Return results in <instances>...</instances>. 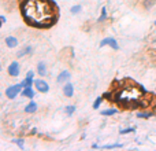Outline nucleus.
I'll list each match as a JSON object with an SVG mask.
<instances>
[{
  "instance_id": "obj_13",
  "label": "nucleus",
  "mask_w": 156,
  "mask_h": 151,
  "mask_svg": "<svg viewBox=\"0 0 156 151\" xmlns=\"http://www.w3.org/2000/svg\"><path fill=\"white\" fill-rule=\"evenodd\" d=\"M118 113L116 109H108V110H103L101 111V116H105V117H110V116H115Z\"/></svg>"
},
{
  "instance_id": "obj_20",
  "label": "nucleus",
  "mask_w": 156,
  "mask_h": 151,
  "mask_svg": "<svg viewBox=\"0 0 156 151\" xmlns=\"http://www.w3.org/2000/svg\"><path fill=\"white\" fill-rule=\"evenodd\" d=\"M122 147V144H107V146H103V149H119Z\"/></svg>"
},
{
  "instance_id": "obj_3",
  "label": "nucleus",
  "mask_w": 156,
  "mask_h": 151,
  "mask_svg": "<svg viewBox=\"0 0 156 151\" xmlns=\"http://www.w3.org/2000/svg\"><path fill=\"white\" fill-rule=\"evenodd\" d=\"M104 46H110L112 50H119V46H118V41L115 40L114 37H105L100 41V47H104Z\"/></svg>"
},
{
  "instance_id": "obj_18",
  "label": "nucleus",
  "mask_w": 156,
  "mask_h": 151,
  "mask_svg": "<svg viewBox=\"0 0 156 151\" xmlns=\"http://www.w3.org/2000/svg\"><path fill=\"white\" fill-rule=\"evenodd\" d=\"M137 117L138 118H149L152 117V113H137Z\"/></svg>"
},
{
  "instance_id": "obj_4",
  "label": "nucleus",
  "mask_w": 156,
  "mask_h": 151,
  "mask_svg": "<svg viewBox=\"0 0 156 151\" xmlns=\"http://www.w3.org/2000/svg\"><path fill=\"white\" fill-rule=\"evenodd\" d=\"M70 78H71L70 72H69V70H65V72H62V73L58 76L56 81H58L59 84H66V83H69V81H70Z\"/></svg>"
},
{
  "instance_id": "obj_10",
  "label": "nucleus",
  "mask_w": 156,
  "mask_h": 151,
  "mask_svg": "<svg viewBox=\"0 0 156 151\" xmlns=\"http://www.w3.org/2000/svg\"><path fill=\"white\" fill-rule=\"evenodd\" d=\"M37 73L41 76V77H44V76H47V66L44 62H40L37 65Z\"/></svg>"
},
{
  "instance_id": "obj_8",
  "label": "nucleus",
  "mask_w": 156,
  "mask_h": 151,
  "mask_svg": "<svg viewBox=\"0 0 156 151\" xmlns=\"http://www.w3.org/2000/svg\"><path fill=\"white\" fill-rule=\"evenodd\" d=\"M5 44H7L10 48H14V47L18 46V39L14 37V36H8V37L5 39Z\"/></svg>"
},
{
  "instance_id": "obj_14",
  "label": "nucleus",
  "mask_w": 156,
  "mask_h": 151,
  "mask_svg": "<svg viewBox=\"0 0 156 151\" xmlns=\"http://www.w3.org/2000/svg\"><path fill=\"white\" fill-rule=\"evenodd\" d=\"M81 11H82V6L77 4V6H73V7H71L70 13H71V14H80Z\"/></svg>"
},
{
  "instance_id": "obj_9",
  "label": "nucleus",
  "mask_w": 156,
  "mask_h": 151,
  "mask_svg": "<svg viewBox=\"0 0 156 151\" xmlns=\"http://www.w3.org/2000/svg\"><path fill=\"white\" fill-rule=\"evenodd\" d=\"M36 111H37V103H36V102H30L29 105L25 107V113H27V114L36 113Z\"/></svg>"
},
{
  "instance_id": "obj_22",
  "label": "nucleus",
  "mask_w": 156,
  "mask_h": 151,
  "mask_svg": "<svg viewBox=\"0 0 156 151\" xmlns=\"http://www.w3.org/2000/svg\"><path fill=\"white\" fill-rule=\"evenodd\" d=\"M152 4H154V0H148V2L144 3V6H145V7H149V6H152Z\"/></svg>"
},
{
  "instance_id": "obj_16",
  "label": "nucleus",
  "mask_w": 156,
  "mask_h": 151,
  "mask_svg": "<svg viewBox=\"0 0 156 151\" xmlns=\"http://www.w3.org/2000/svg\"><path fill=\"white\" fill-rule=\"evenodd\" d=\"M105 18H107V8L103 7L101 8V15H100V18H99V22H103Z\"/></svg>"
},
{
  "instance_id": "obj_25",
  "label": "nucleus",
  "mask_w": 156,
  "mask_h": 151,
  "mask_svg": "<svg viewBox=\"0 0 156 151\" xmlns=\"http://www.w3.org/2000/svg\"><path fill=\"white\" fill-rule=\"evenodd\" d=\"M155 26H156V21H155Z\"/></svg>"
},
{
  "instance_id": "obj_21",
  "label": "nucleus",
  "mask_w": 156,
  "mask_h": 151,
  "mask_svg": "<svg viewBox=\"0 0 156 151\" xmlns=\"http://www.w3.org/2000/svg\"><path fill=\"white\" fill-rule=\"evenodd\" d=\"M14 143L15 144H18L19 147H21V149H23V140H22V139H14Z\"/></svg>"
},
{
  "instance_id": "obj_5",
  "label": "nucleus",
  "mask_w": 156,
  "mask_h": 151,
  "mask_svg": "<svg viewBox=\"0 0 156 151\" xmlns=\"http://www.w3.org/2000/svg\"><path fill=\"white\" fill-rule=\"evenodd\" d=\"M19 70H21V68H19V63L18 62H12L10 66H8V74L12 76V77L19 76Z\"/></svg>"
},
{
  "instance_id": "obj_15",
  "label": "nucleus",
  "mask_w": 156,
  "mask_h": 151,
  "mask_svg": "<svg viewBox=\"0 0 156 151\" xmlns=\"http://www.w3.org/2000/svg\"><path fill=\"white\" fill-rule=\"evenodd\" d=\"M65 111H66V114H67L69 117L73 116L74 111H76V106H67V107L65 109Z\"/></svg>"
},
{
  "instance_id": "obj_6",
  "label": "nucleus",
  "mask_w": 156,
  "mask_h": 151,
  "mask_svg": "<svg viewBox=\"0 0 156 151\" xmlns=\"http://www.w3.org/2000/svg\"><path fill=\"white\" fill-rule=\"evenodd\" d=\"M63 94H65V96L67 98H71L74 95V85L71 83H66L65 85H63Z\"/></svg>"
},
{
  "instance_id": "obj_24",
  "label": "nucleus",
  "mask_w": 156,
  "mask_h": 151,
  "mask_svg": "<svg viewBox=\"0 0 156 151\" xmlns=\"http://www.w3.org/2000/svg\"><path fill=\"white\" fill-rule=\"evenodd\" d=\"M0 70H2V65H0Z\"/></svg>"
},
{
  "instance_id": "obj_23",
  "label": "nucleus",
  "mask_w": 156,
  "mask_h": 151,
  "mask_svg": "<svg viewBox=\"0 0 156 151\" xmlns=\"http://www.w3.org/2000/svg\"><path fill=\"white\" fill-rule=\"evenodd\" d=\"M26 77H34V73H33V72L32 70H30V72H27V73H26Z\"/></svg>"
},
{
  "instance_id": "obj_2",
  "label": "nucleus",
  "mask_w": 156,
  "mask_h": 151,
  "mask_svg": "<svg viewBox=\"0 0 156 151\" xmlns=\"http://www.w3.org/2000/svg\"><path fill=\"white\" fill-rule=\"evenodd\" d=\"M34 87H36V89H37L38 92H41V94H47V92L49 91V85L47 84V81L41 80V78L34 80Z\"/></svg>"
},
{
  "instance_id": "obj_11",
  "label": "nucleus",
  "mask_w": 156,
  "mask_h": 151,
  "mask_svg": "<svg viewBox=\"0 0 156 151\" xmlns=\"http://www.w3.org/2000/svg\"><path fill=\"white\" fill-rule=\"evenodd\" d=\"M21 84H22V87H23V88H27V87L34 85V80H33L32 77H26Z\"/></svg>"
},
{
  "instance_id": "obj_7",
  "label": "nucleus",
  "mask_w": 156,
  "mask_h": 151,
  "mask_svg": "<svg viewBox=\"0 0 156 151\" xmlns=\"http://www.w3.org/2000/svg\"><path fill=\"white\" fill-rule=\"evenodd\" d=\"M21 94H22V96H23V98H29V99H33V98H34V95H36V92H34V89H33L32 87H27V88H23V89H22Z\"/></svg>"
},
{
  "instance_id": "obj_1",
  "label": "nucleus",
  "mask_w": 156,
  "mask_h": 151,
  "mask_svg": "<svg viewBox=\"0 0 156 151\" xmlns=\"http://www.w3.org/2000/svg\"><path fill=\"white\" fill-rule=\"evenodd\" d=\"M22 89H23L22 84H15V85H11V87H8V88L5 89V96H7L8 99H15Z\"/></svg>"
},
{
  "instance_id": "obj_17",
  "label": "nucleus",
  "mask_w": 156,
  "mask_h": 151,
  "mask_svg": "<svg viewBox=\"0 0 156 151\" xmlns=\"http://www.w3.org/2000/svg\"><path fill=\"white\" fill-rule=\"evenodd\" d=\"M134 131H136V128H126V129H122V131H119V133H121V135H126V133L134 132Z\"/></svg>"
},
{
  "instance_id": "obj_12",
  "label": "nucleus",
  "mask_w": 156,
  "mask_h": 151,
  "mask_svg": "<svg viewBox=\"0 0 156 151\" xmlns=\"http://www.w3.org/2000/svg\"><path fill=\"white\" fill-rule=\"evenodd\" d=\"M30 52H32V47H30V46H26L23 50H22V51H19L18 54H16V57H18V58H22V57H23V55L30 54Z\"/></svg>"
},
{
  "instance_id": "obj_19",
  "label": "nucleus",
  "mask_w": 156,
  "mask_h": 151,
  "mask_svg": "<svg viewBox=\"0 0 156 151\" xmlns=\"http://www.w3.org/2000/svg\"><path fill=\"white\" fill-rule=\"evenodd\" d=\"M101 100H103V98H97L96 100H94V103H93V109L96 110V109H99V106H100V103H101Z\"/></svg>"
}]
</instances>
